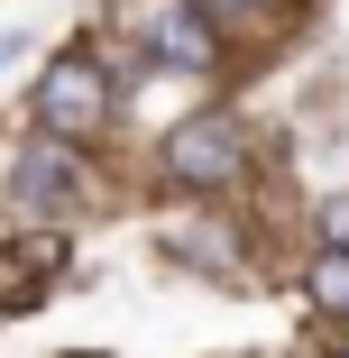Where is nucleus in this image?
<instances>
[{"label": "nucleus", "instance_id": "1", "mask_svg": "<svg viewBox=\"0 0 349 358\" xmlns=\"http://www.w3.org/2000/svg\"><path fill=\"white\" fill-rule=\"evenodd\" d=\"M101 120H111V74H101V55L64 46L46 74H37V129L55 138V148H74V138H92Z\"/></svg>", "mask_w": 349, "mask_h": 358}, {"label": "nucleus", "instance_id": "2", "mask_svg": "<svg viewBox=\"0 0 349 358\" xmlns=\"http://www.w3.org/2000/svg\"><path fill=\"white\" fill-rule=\"evenodd\" d=\"M157 166H166V184H184V193H221V184H239V166H248V138H239L230 110H193L184 129H166Z\"/></svg>", "mask_w": 349, "mask_h": 358}, {"label": "nucleus", "instance_id": "3", "mask_svg": "<svg viewBox=\"0 0 349 358\" xmlns=\"http://www.w3.org/2000/svg\"><path fill=\"white\" fill-rule=\"evenodd\" d=\"M129 28L148 37V55L175 64V74H202V64H212V19H202L193 0H138Z\"/></svg>", "mask_w": 349, "mask_h": 358}, {"label": "nucleus", "instance_id": "4", "mask_svg": "<svg viewBox=\"0 0 349 358\" xmlns=\"http://www.w3.org/2000/svg\"><path fill=\"white\" fill-rule=\"evenodd\" d=\"M74 184H83V166L64 157L55 138H46V148H28V157H19V175H10L19 211H64V202H74Z\"/></svg>", "mask_w": 349, "mask_h": 358}, {"label": "nucleus", "instance_id": "5", "mask_svg": "<svg viewBox=\"0 0 349 358\" xmlns=\"http://www.w3.org/2000/svg\"><path fill=\"white\" fill-rule=\"evenodd\" d=\"M304 294H313V313H340V322H349V257H340V248H313Z\"/></svg>", "mask_w": 349, "mask_h": 358}, {"label": "nucleus", "instance_id": "6", "mask_svg": "<svg viewBox=\"0 0 349 358\" xmlns=\"http://www.w3.org/2000/svg\"><path fill=\"white\" fill-rule=\"evenodd\" d=\"M202 19H221V28H248V19H276V0H193Z\"/></svg>", "mask_w": 349, "mask_h": 358}, {"label": "nucleus", "instance_id": "7", "mask_svg": "<svg viewBox=\"0 0 349 358\" xmlns=\"http://www.w3.org/2000/svg\"><path fill=\"white\" fill-rule=\"evenodd\" d=\"M322 248H340V257H349V193H331V202H322Z\"/></svg>", "mask_w": 349, "mask_h": 358}, {"label": "nucleus", "instance_id": "8", "mask_svg": "<svg viewBox=\"0 0 349 358\" xmlns=\"http://www.w3.org/2000/svg\"><path fill=\"white\" fill-rule=\"evenodd\" d=\"M10 55H19V37H0V64H10Z\"/></svg>", "mask_w": 349, "mask_h": 358}, {"label": "nucleus", "instance_id": "9", "mask_svg": "<svg viewBox=\"0 0 349 358\" xmlns=\"http://www.w3.org/2000/svg\"><path fill=\"white\" fill-rule=\"evenodd\" d=\"M340 358H349V349H340Z\"/></svg>", "mask_w": 349, "mask_h": 358}]
</instances>
